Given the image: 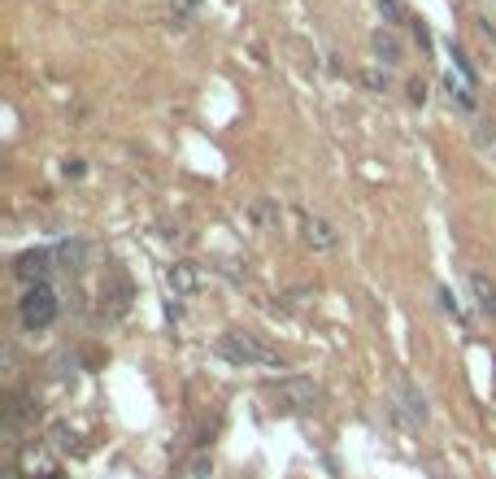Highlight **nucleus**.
Segmentation results:
<instances>
[{"instance_id":"nucleus-3","label":"nucleus","mask_w":496,"mask_h":479,"mask_svg":"<svg viewBox=\"0 0 496 479\" xmlns=\"http://www.w3.org/2000/svg\"><path fill=\"white\" fill-rule=\"evenodd\" d=\"M18 314H22V327H31V332H44V327H53L57 323V314H62V301H57V292L48 288V283H35L22 292V301H18Z\"/></svg>"},{"instance_id":"nucleus-8","label":"nucleus","mask_w":496,"mask_h":479,"mask_svg":"<svg viewBox=\"0 0 496 479\" xmlns=\"http://www.w3.org/2000/svg\"><path fill=\"white\" fill-rule=\"evenodd\" d=\"M470 292H475V306H479V314H483V318H496V283L483 271L470 274Z\"/></svg>"},{"instance_id":"nucleus-9","label":"nucleus","mask_w":496,"mask_h":479,"mask_svg":"<svg viewBox=\"0 0 496 479\" xmlns=\"http://www.w3.org/2000/svg\"><path fill=\"white\" fill-rule=\"evenodd\" d=\"M374 57H379V62H383V66H397L400 62V44L397 39H392V35H374Z\"/></svg>"},{"instance_id":"nucleus-2","label":"nucleus","mask_w":496,"mask_h":479,"mask_svg":"<svg viewBox=\"0 0 496 479\" xmlns=\"http://www.w3.org/2000/svg\"><path fill=\"white\" fill-rule=\"evenodd\" d=\"M270 401H274V410L314 414L318 401H323V388L305 375H288V379H279V383H270Z\"/></svg>"},{"instance_id":"nucleus-14","label":"nucleus","mask_w":496,"mask_h":479,"mask_svg":"<svg viewBox=\"0 0 496 479\" xmlns=\"http://www.w3.org/2000/svg\"><path fill=\"white\" fill-rule=\"evenodd\" d=\"M409 101H414V105H423V101H427V92H423V83H409Z\"/></svg>"},{"instance_id":"nucleus-6","label":"nucleus","mask_w":496,"mask_h":479,"mask_svg":"<svg viewBox=\"0 0 496 479\" xmlns=\"http://www.w3.org/2000/svg\"><path fill=\"white\" fill-rule=\"evenodd\" d=\"M165 288H170L174 297H192L200 288V271L192 262H174V266H165Z\"/></svg>"},{"instance_id":"nucleus-11","label":"nucleus","mask_w":496,"mask_h":479,"mask_svg":"<svg viewBox=\"0 0 496 479\" xmlns=\"http://www.w3.org/2000/svg\"><path fill=\"white\" fill-rule=\"evenodd\" d=\"M200 4H205V0H170V18H174V22H192L200 13Z\"/></svg>"},{"instance_id":"nucleus-10","label":"nucleus","mask_w":496,"mask_h":479,"mask_svg":"<svg viewBox=\"0 0 496 479\" xmlns=\"http://www.w3.org/2000/svg\"><path fill=\"white\" fill-rule=\"evenodd\" d=\"M400 392H405V410H409L414 418H418V423H423V418H427V401H423V392H418V388H414L409 379L400 383Z\"/></svg>"},{"instance_id":"nucleus-7","label":"nucleus","mask_w":496,"mask_h":479,"mask_svg":"<svg viewBox=\"0 0 496 479\" xmlns=\"http://www.w3.org/2000/svg\"><path fill=\"white\" fill-rule=\"evenodd\" d=\"M35 471H39V475H57V462H53V453H48V449L44 445H27L22 449V475H31L35 479Z\"/></svg>"},{"instance_id":"nucleus-12","label":"nucleus","mask_w":496,"mask_h":479,"mask_svg":"<svg viewBox=\"0 0 496 479\" xmlns=\"http://www.w3.org/2000/svg\"><path fill=\"white\" fill-rule=\"evenodd\" d=\"M379 13H383V22H400V18H405L400 0H379Z\"/></svg>"},{"instance_id":"nucleus-1","label":"nucleus","mask_w":496,"mask_h":479,"mask_svg":"<svg viewBox=\"0 0 496 479\" xmlns=\"http://www.w3.org/2000/svg\"><path fill=\"white\" fill-rule=\"evenodd\" d=\"M218 357H227L231 366H262V371H283V366H288L274 349H265V344L257 340V336H248V332L218 336Z\"/></svg>"},{"instance_id":"nucleus-13","label":"nucleus","mask_w":496,"mask_h":479,"mask_svg":"<svg viewBox=\"0 0 496 479\" xmlns=\"http://www.w3.org/2000/svg\"><path fill=\"white\" fill-rule=\"evenodd\" d=\"M440 306L449 309V314H453V318H462V306H458V297H453V292H449V288H440Z\"/></svg>"},{"instance_id":"nucleus-15","label":"nucleus","mask_w":496,"mask_h":479,"mask_svg":"<svg viewBox=\"0 0 496 479\" xmlns=\"http://www.w3.org/2000/svg\"><path fill=\"white\" fill-rule=\"evenodd\" d=\"M62 171H66V174H83V162H79V157H70V162L62 166Z\"/></svg>"},{"instance_id":"nucleus-4","label":"nucleus","mask_w":496,"mask_h":479,"mask_svg":"<svg viewBox=\"0 0 496 479\" xmlns=\"http://www.w3.org/2000/svg\"><path fill=\"white\" fill-rule=\"evenodd\" d=\"M300 236L309 248H318V253H331L335 244H340V231L331 227L327 218H318V214H300Z\"/></svg>"},{"instance_id":"nucleus-5","label":"nucleus","mask_w":496,"mask_h":479,"mask_svg":"<svg viewBox=\"0 0 496 479\" xmlns=\"http://www.w3.org/2000/svg\"><path fill=\"white\" fill-rule=\"evenodd\" d=\"M13 271H18V279H22L27 288H35V283H44V274L53 271V253H48V248H31V253L18 257Z\"/></svg>"}]
</instances>
